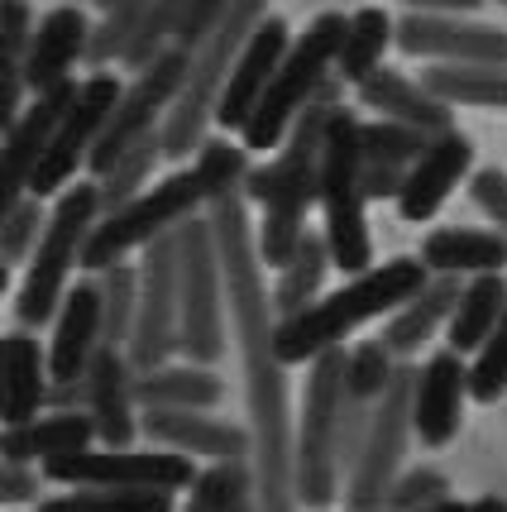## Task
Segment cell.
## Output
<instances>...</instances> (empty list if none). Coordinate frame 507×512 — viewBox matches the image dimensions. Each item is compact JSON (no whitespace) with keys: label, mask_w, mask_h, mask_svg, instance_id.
Wrapping results in <instances>:
<instances>
[{"label":"cell","mask_w":507,"mask_h":512,"mask_svg":"<svg viewBox=\"0 0 507 512\" xmlns=\"http://www.w3.org/2000/svg\"><path fill=\"white\" fill-rule=\"evenodd\" d=\"M154 0H111L106 5V20L91 24V39H87V63L91 67H106V63H120L130 44L139 39V29L149 20Z\"/></svg>","instance_id":"obj_38"},{"label":"cell","mask_w":507,"mask_h":512,"mask_svg":"<svg viewBox=\"0 0 507 512\" xmlns=\"http://www.w3.org/2000/svg\"><path fill=\"white\" fill-rule=\"evenodd\" d=\"M321 211H326V249H331V268L345 273H364L374 264V240H369V221H364V192H359V115L340 111L331 115L326 130V149H321Z\"/></svg>","instance_id":"obj_9"},{"label":"cell","mask_w":507,"mask_h":512,"mask_svg":"<svg viewBox=\"0 0 507 512\" xmlns=\"http://www.w3.org/2000/svg\"><path fill=\"white\" fill-rule=\"evenodd\" d=\"M469 512H507V503L498 498V493H484V498H474V503H469Z\"/></svg>","instance_id":"obj_54"},{"label":"cell","mask_w":507,"mask_h":512,"mask_svg":"<svg viewBox=\"0 0 507 512\" xmlns=\"http://www.w3.org/2000/svg\"><path fill=\"white\" fill-rule=\"evenodd\" d=\"M507 393V302L493 331L484 335V345L474 350V364H469V398L479 402H498Z\"/></svg>","instance_id":"obj_44"},{"label":"cell","mask_w":507,"mask_h":512,"mask_svg":"<svg viewBox=\"0 0 507 512\" xmlns=\"http://www.w3.org/2000/svg\"><path fill=\"white\" fill-rule=\"evenodd\" d=\"M48 407H53V412H77V407H87V374H82V379L48 383Z\"/></svg>","instance_id":"obj_52"},{"label":"cell","mask_w":507,"mask_h":512,"mask_svg":"<svg viewBox=\"0 0 507 512\" xmlns=\"http://www.w3.org/2000/svg\"><path fill=\"white\" fill-rule=\"evenodd\" d=\"M345 24H350L345 15L326 10V15H316V20L307 24V34H297V39L287 44V53L278 58L273 77H268L264 96H259V106H254V115L240 125L244 149L268 154V149L283 144V134L292 130V120L302 115V106L331 82L335 53H340V39H345Z\"/></svg>","instance_id":"obj_5"},{"label":"cell","mask_w":507,"mask_h":512,"mask_svg":"<svg viewBox=\"0 0 507 512\" xmlns=\"http://www.w3.org/2000/svg\"><path fill=\"white\" fill-rule=\"evenodd\" d=\"M507 302L503 273H474L460 288V302L450 312V350L455 355H474L484 345V335L493 331V321Z\"/></svg>","instance_id":"obj_34"},{"label":"cell","mask_w":507,"mask_h":512,"mask_svg":"<svg viewBox=\"0 0 507 512\" xmlns=\"http://www.w3.org/2000/svg\"><path fill=\"white\" fill-rule=\"evenodd\" d=\"M426 278H431V268L417 254H397V259H383L378 268L369 264L364 273H350L345 288L316 297L311 307H302L287 321H273V355L283 364H311L321 350L345 345V335H354L359 326L397 312Z\"/></svg>","instance_id":"obj_3"},{"label":"cell","mask_w":507,"mask_h":512,"mask_svg":"<svg viewBox=\"0 0 507 512\" xmlns=\"http://www.w3.org/2000/svg\"><path fill=\"white\" fill-rule=\"evenodd\" d=\"M177 355V230H163L144 245L139 292H134V326L125 340V359L134 374H149Z\"/></svg>","instance_id":"obj_13"},{"label":"cell","mask_w":507,"mask_h":512,"mask_svg":"<svg viewBox=\"0 0 507 512\" xmlns=\"http://www.w3.org/2000/svg\"><path fill=\"white\" fill-rule=\"evenodd\" d=\"M87 39L91 24L77 5H58L48 10L39 29H29V48H24V87L34 91H53L72 82V67L77 58H87Z\"/></svg>","instance_id":"obj_22"},{"label":"cell","mask_w":507,"mask_h":512,"mask_svg":"<svg viewBox=\"0 0 507 512\" xmlns=\"http://www.w3.org/2000/svg\"><path fill=\"white\" fill-rule=\"evenodd\" d=\"M326 273H331V249H326V235L307 230V235L297 240V249H292V259L278 268V288L268 292L273 316L287 321V316H297L302 307H311V302L321 297Z\"/></svg>","instance_id":"obj_33"},{"label":"cell","mask_w":507,"mask_h":512,"mask_svg":"<svg viewBox=\"0 0 507 512\" xmlns=\"http://www.w3.org/2000/svg\"><path fill=\"white\" fill-rule=\"evenodd\" d=\"M48 407V350L34 335H0V426L34 422Z\"/></svg>","instance_id":"obj_26"},{"label":"cell","mask_w":507,"mask_h":512,"mask_svg":"<svg viewBox=\"0 0 507 512\" xmlns=\"http://www.w3.org/2000/svg\"><path fill=\"white\" fill-rule=\"evenodd\" d=\"M182 72H187V48L173 44L139 67V77H134L130 87H120L111 115H106V125H101V134H96V144H91V154H87L91 173H106L134 139L158 130L163 111L173 106L177 87H182Z\"/></svg>","instance_id":"obj_14"},{"label":"cell","mask_w":507,"mask_h":512,"mask_svg":"<svg viewBox=\"0 0 507 512\" xmlns=\"http://www.w3.org/2000/svg\"><path fill=\"white\" fill-rule=\"evenodd\" d=\"M115 96H120V82H115L111 72H96L87 82H77L67 111L58 115V125L48 134L44 158L34 168V182H29L34 197H53V192H63L67 182L77 178V168L87 163L91 144H96V134H101L106 115H111Z\"/></svg>","instance_id":"obj_15"},{"label":"cell","mask_w":507,"mask_h":512,"mask_svg":"<svg viewBox=\"0 0 507 512\" xmlns=\"http://www.w3.org/2000/svg\"><path fill=\"white\" fill-rule=\"evenodd\" d=\"M96 441L91 412H53V417H34V422L0 426V460H24V465H44L53 455H72Z\"/></svg>","instance_id":"obj_29"},{"label":"cell","mask_w":507,"mask_h":512,"mask_svg":"<svg viewBox=\"0 0 507 512\" xmlns=\"http://www.w3.org/2000/svg\"><path fill=\"white\" fill-rule=\"evenodd\" d=\"M421 512H469V503H460V498H445V503H436V508H421Z\"/></svg>","instance_id":"obj_55"},{"label":"cell","mask_w":507,"mask_h":512,"mask_svg":"<svg viewBox=\"0 0 507 512\" xmlns=\"http://www.w3.org/2000/svg\"><path fill=\"white\" fill-rule=\"evenodd\" d=\"M469 168H474V144L464 139L460 130H445L436 134L421 158L407 168V178H402V192H397V211H402V221H431L436 211L445 206V197L469 178Z\"/></svg>","instance_id":"obj_20"},{"label":"cell","mask_w":507,"mask_h":512,"mask_svg":"<svg viewBox=\"0 0 507 512\" xmlns=\"http://www.w3.org/2000/svg\"><path fill=\"white\" fill-rule=\"evenodd\" d=\"M134 369L125 359V345H96L87 364V412L96 426V441L106 446H130L139 422H134Z\"/></svg>","instance_id":"obj_23"},{"label":"cell","mask_w":507,"mask_h":512,"mask_svg":"<svg viewBox=\"0 0 507 512\" xmlns=\"http://www.w3.org/2000/svg\"><path fill=\"white\" fill-rule=\"evenodd\" d=\"M460 288L464 283L455 273H431L397 312H388V326H383L378 340L393 350V359H412L431 335L441 331L450 312H455V302H460Z\"/></svg>","instance_id":"obj_27"},{"label":"cell","mask_w":507,"mask_h":512,"mask_svg":"<svg viewBox=\"0 0 507 512\" xmlns=\"http://www.w3.org/2000/svg\"><path fill=\"white\" fill-rule=\"evenodd\" d=\"M268 15V0H235L221 15V24L201 39L197 48H187V72H182V87H177L173 106L158 120V144L163 158H187L206 139V125L216 120V101L221 87L230 77V63L244 48L249 29Z\"/></svg>","instance_id":"obj_4"},{"label":"cell","mask_w":507,"mask_h":512,"mask_svg":"<svg viewBox=\"0 0 507 512\" xmlns=\"http://www.w3.org/2000/svg\"><path fill=\"white\" fill-rule=\"evenodd\" d=\"M158 158H163V144H158V130L144 134V139H134L125 154L115 158L106 173H96V192H101V216L115 211V206H125L130 197L144 192V182L154 178Z\"/></svg>","instance_id":"obj_37"},{"label":"cell","mask_w":507,"mask_h":512,"mask_svg":"<svg viewBox=\"0 0 507 512\" xmlns=\"http://www.w3.org/2000/svg\"><path fill=\"white\" fill-rule=\"evenodd\" d=\"M436 134L417 130V125H402V120H359V154L364 158H383V163H397V168H412L421 158V149L431 144Z\"/></svg>","instance_id":"obj_43"},{"label":"cell","mask_w":507,"mask_h":512,"mask_svg":"<svg viewBox=\"0 0 507 512\" xmlns=\"http://www.w3.org/2000/svg\"><path fill=\"white\" fill-rule=\"evenodd\" d=\"M139 426L149 431V441H158V446L182 450V455H206V460L249 455V446H254L244 426L206 417V412H192V407H149Z\"/></svg>","instance_id":"obj_25"},{"label":"cell","mask_w":507,"mask_h":512,"mask_svg":"<svg viewBox=\"0 0 507 512\" xmlns=\"http://www.w3.org/2000/svg\"><path fill=\"white\" fill-rule=\"evenodd\" d=\"M402 178H407V168H397V163H383V158H364L359 154V192L364 201H383L402 192Z\"/></svg>","instance_id":"obj_50"},{"label":"cell","mask_w":507,"mask_h":512,"mask_svg":"<svg viewBox=\"0 0 507 512\" xmlns=\"http://www.w3.org/2000/svg\"><path fill=\"white\" fill-rule=\"evenodd\" d=\"M235 0H192L187 10H182V20H177V29H173V44L177 48H197L216 24H221V15L230 10Z\"/></svg>","instance_id":"obj_49"},{"label":"cell","mask_w":507,"mask_h":512,"mask_svg":"<svg viewBox=\"0 0 507 512\" xmlns=\"http://www.w3.org/2000/svg\"><path fill=\"white\" fill-rule=\"evenodd\" d=\"M393 44V20H388V10H354L350 24H345V39H340V53H335V77L340 82H364L374 67H383V53Z\"/></svg>","instance_id":"obj_36"},{"label":"cell","mask_w":507,"mask_h":512,"mask_svg":"<svg viewBox=\"0 0 507 512\" xmlns=\"http://www.w3.org/2000/svg\"><path fill=\"white\" fill-rule=\"evenodd\" d=\"M412 10H426V15H469V10H479L484 0H407Z\"/></svg>","instance_id":"obj_53"},{"label":"cell","mask_w":507,"mask_h":512,"mask_svg":"<svg viewBox=\"0 0 507 512\" xmlns=\"http://www.w3.org/2000/svg\"><path fill=\"white\" fill-rule=\"evenodd\" d=\"M206 221L221 249L225 312L240 340L244 388H249V469H254V508L302 512L292 484V402H287V364L273 355V302L264 292V264L254 249L249 197L244 187L206 201Z\"/></svg>","instance_id":"obj_1"},{"label":"cell","mask_w":507,"mask_h":512,"mask_svg":"<svg viewBox=\"0 0 507 512\" xmlns=\"http://www.w3.org/2000/svg\"><path fill=\"white\" fill-rule=\"evenodd\" d=\"M39 493V474L24 460H0V503H29Z\"/></svg>","instance_id":"obj_51"},{"label":"cell","mask_w":507,"mask_h":512,"mask_svg":"<svg viewBox=\"0 0 507 512\" xmlns=\"http://www.w3.org/2000/svg\"><path fill=\"white\" fill-rule=\"evenodd\" d=\"M393 44L407 58H431V63H507V29L460 20V15L412 10L407 20L393 24Z\"/></svg>","instance_id":"obj_16"},{"label":"cell","mask_w":507,"mask_h":512,"mask_svg":"<svg viewBox=\"0 0 507 512\" xmlns=\"http://www.w3.org/2000/svg\"><path fill=\"white\" fill-rule=\"evenodd\" d=\"M39 230H44V197H20L5 216H0V259L15 264L24 254H34L39 245Z\"/></svg>","instance_id":"obj_46"},{"label":"cell","mask_w":507,"mask_h":512,"mask_svg":"<svg viewBox=\"0 0 507 512\" xmlns=\"http://www.w3.org/2000/svg\"><path fill=\"white\" fill-rule=\"evenodd\" d=\"M397 359L383 340H359L345 355V393H340V479L350 469L354 450L364 441V431L374 422V407L383 398V388L393 379Z\"/></svg>","instance_id":"obj_21"},{"label":"cell","mask_w":507,"mask_h":512,"mask_svg":"<svg viewBox=\"0 0 507 512\" xmlns=\"http://www.w3.org/2000/svg\"><path fill=\"white\" fill-rule=\"evenodd\" d=\"M201 469L192 455L182 450H130V446H106V450H72V455H53L44 460V479L53 484H72V489H158L177 493L192 489Z\"/></svg>","instance_id":"obj_12"},{"label":"cell","mask_w":507,"mask_h":512,"mask_svg":"<svg viewBox=\"0 0 507 512\" xmlns=\"http://www.w3.org/2000/svg\"><path fill=\"white\" fill-rule=\"evenodd\" d=\"M421 87L445 106L507 111V63H436L421 72Z\"/></svg>","instance_id":"obj_32"},{"label":"cell","mask_w":507,"mask_h":512,"mask_svg":"<svg viewBox=\"0 0 507 512\" xmlns=\"http://www.w3.org/2000/svg\"><path fill=\"white\" fill-rule=\"evenodd\" d=\"M464 398H469V364L455 350L431 355L412 379V431L421 446L441 450L460 436L464 426Z\"/></svg>","instance_id":"obj_18"},{"label":"cell","mask_w":507,"mask_h":512,"mask_svg":"<svg viewBox=\"0 0 507 512\" xmlns=\"http://www.w3.org/2000/svg\"><path fill=\"white\" fill-rule=\"evenodd\" d=\"M359 101L378 111L383 120H402V125H417L426 134H445L455 130V106H445L441 96H431V91L412 82V77H402L393 67H374L364 82H359Z\"/></svg>","instance_id":"obj_28"},{"label":"cell","mask_w":507,"mask_h":512,"mask_svg":"<svg viewBox=\"0 0 507 512\" xmlns=\"http://www.w3.org/2000/svg\"><path fill=\"white\" fill-rule=\"evenodd\" d=\"M134 407H192L211 412L225 398V383L211 374V364H158L149 374H134Z\"/></svg>","instance_id":"obj_31"},{"label":"cell","mask_w":507,"mask_h":512,"mask_svg":"<svg viewBox=\"0 0 507 512\" xmlns=\"http://www.w3.org/2000/svg\"><path fill=\"white\" fill-rule=\"evenodd\" d=\"M503 5H507V0H503Z\"/></svg>","instance_id":"obj_57"},{"label":"cell","mask_w":507,"mask_h":512,"mask_svg":"<svg viewBox=\"0 0 507 512\" xmlns=\"http://www.w3.org/2000/svg\"><path fill=\"white\" fill-rule=\"evenodd\" d=\"M101 345V292L96 283H77L63 292L53 312V345H48V383L82 379Z\"/></svg>","instance_id":"obj_24"},{"label":"cell","mask_w":507,"mask_h":512,"mask_svg":"<svg viewBox=\"0 0 507 512\" xmlns=\"http://www.w3.org/2000/svg\"><path fill=\"white\" fill-rule=\"evenodd\" d=\"M29 0H0V134L24 111V48H29Z\"/></svg>","instance_id":"obj_35"},{"label":"cell","mask_w":507,"mask_h":512,"mask_svg":"<svg viewBox=\"0 0 507 512\" xmlns=\"http://www.w3.org/2000/svg\"><path fill=\"white\" fill-rule=\"evenodd\" d=\"M192 173H197V182H201V197L216 201V197H225V192L244 187V178H249V149H244V144H230V139H201Z\"/></svg>","instance_id":"obj_42"},{"label":"cell","mask_w":507,"mask_h":512,"mask_svg":"<svg viewBox=\"0 0 507 512\" xmlns=\"http://www.w3.org/2000/svg\"><path fill=\"white\" fill-rule=\"evenodd\" d=\"M345 345H331L311 359L302 417L292 436V484L297 503L307 512H321L340 493V393H345Z\"/></svg>","instance_id":"obj_6"},{"label":"cell","mask_w":507,"mask_h":512,"mask_svg":"<svg viewBox=\"0 0 507 512\" xmlns=\"http://www.w3.org/2000/svg\"><path fill=\"white\" fill-rule=\"evenodd\" d=\"M421 264L431 273H455V278H474V273H503L507 268V235L498 230H464V225H445L421 240Z\"/></svg>","instance_id":"obj_30"},{"label":"cell","mask_w":507,"mask_h":512,"mask_svg":"<svg viewBox=\"0 0 507 512\" xmlns=\"http://www.w3.org/2000/svg\"><path fill=\"white\" fill-rule=\"evenodd\" d=\"M201 206H206V197H201V182L192 168L154 182L149 192H139L125 206L96 216V225H91V235H87V249H82V268L101 273V268L120 264L130 249H144L154 235L177 230L187 216H197Z\"/></svg>","instance_id":"obj_10"},{"label":"cell","mask_w":507,"mask_h":512,"mask_svg":"<svg viewBox=\"0 0 507 512\" xmlns=\"http://www.w3.org/2000/svg\"><path fill=\"white\" fill-rule=\"evenodd\" d=\"M77 82H63L53 91H39L34 106H24L15 115V125L0 134V216L15 206L20 197H29V182H34V168L48 149V134L58 125V115L67 111Z\"/></svg>","instance_id":"obj_17"},{"label":"cell","mask_w":507,"mask_h":512,"mask_svg":"<svg viewBox=\"0 0 507 512\" xmlns=\"http://www.w3.org/2000/svg\"><path fill=\"white\" fill-rule=\"evenodd\" d=\"M335 111H340V77H331L302 106V115L292 120V130L278 144V158L244 178V197L264 206V225L254 240L259 264L283 268L297 240L307 235V211L321 197V149H326V130H331Z\"/></svg>","instance_id":"obj_2"},{"label":"cell","mask_w":507,"mask_h":512,"mask_svg":"<svg viewBox=\"0 0 507 512\" xmlns=\"http://www.w3.org/2000/svg\"><path fill=\"white\" fill-rule=\"evenodd\" d=\"M412 379H417V369L397 364L383 398H378L374 422H369L350 469H345V508L350 512L383 508V493L402 469V455H407V441H412Z\"/></svg>","instance_id":"obj_11"},{"label":"cell","mask_w":507,"mask_h":512,"mask_svg":"<svg viewBox=\"0 0 507 512\" xmlns=\"http://www.w3.org/2000/svg\"><path fill=\"white\" fill-rule=\"evenodd\" d=\"M469 197H474V206L493 221V230L507 235V173H498V168H479V173L469 178Z\"/></svg>","instance_id":"obj_48"},{"label":"cell","mask_w":507,"mask_h":512,"mask_svg":"<svg viewBox=\"0 0 507 512\" xmlns=\"http://www.w3.org/2000/svg\"><path fill=\"white\" fill-rule=\"evenodd\" d=\"M39 512H173V493L158 489H77L39 503Z\"/></svg>","instance_id":"obj_40"},{"label":"cell","mask_w":507,"mask_h":512,"mask_svg":"<svg viewBox=\"0 0 507 512\" xmlns=\"http://www.w3.org/2000/svg\"><path fill=\"white\" fill-rule=\"evenodd\" d=\"M450 498V479L436 465H417V469H397V479L383 493V508L378 512H421L436 508Z\"/></svg>","instance_id":"obj_45"},{"label":"cell","mask_w":507,"mask_h":512,"mask_svg":"<svg viewBox=\"0 0 507 512\" xmlns=\"http://www.w3.org/2000/svg\"><path fill=\"white\" fill-rule=\"evenodd\" d=\"M177 350L192 364L225 355V273L206 216L177 225Z\"/></svg>","instance_id":"obj_7"},{"label":"cell","mask_w":507,"mask_h":512,"mask_svg":"<svg viewBox=\"0 0 507 512\" xmlns=\"http://www.w3.org/2000/svg\"><path fill=\"white\" fill-rule=\"evenodd\" d=\"M5 288H10V264L0 259V297H5Z\"/></svg>","instance_id":"obj_56"},{"label":"cell","mask_w":507,"mask_h":512,"mask_svg":"<svg viewBox=\"0 0 507 512\" xmlns=\"http://www.w3.org/2000/svg\"><path fill=\"white\" fill-rule=\"evenodd\" d=\"M96 216H101L96 182H72V187H63L53 216H48L44 230H39V245H34V259H29V273H24L20 302H15V312H20L24 326L53 321L72 268L82 264V249H87V235H91V225H96Z\"/></svg>","instance_id":"obj_8"},{"label":"cell","mask_w":507,"mask_h":512,"mask_svg":"<svg viewBox=\"0 0 507 512\" xmlns=\"http://www.w3.org/2000/svg\"><path fill=\"white\" fill-rule=\"evenodd\" d=\"M244 493H254L249 455H230V460H216L211 469H201L197 484H192V503L182 512H230Z\"/></svg>","instance_id":"obj_39"},{"label":"cell","mask_w":507,"mask_h":512,"mask_svg":"<svg viewBox=\"0 0 507 512\" xmlns=\"http://www.w3.org/2000/svg\"><path fill=\"white\" fill-rule=\"evenodd\" d=\"M101 345H125L134 326V292H139V268L111 264L101 268Z\"/></svg>","instance_id":"obj_41"},{"label":"cell","mask_w":507,"mask_h":512,"mask_svg":"<svg viewBox=\"0 0 507 512\" xmlns=\"http://www.w3.org/2000/svg\"><path fill=\"white\" fill-rule=\"evenodd\" d=\"M192 0H154V10H149V20H144V29H139V39L130 44V53L120 58L125 67H144L154 53H163L168 48V39H173L177 20H182V10H187Z\"/></svg>","instance_id":"obj_47"},{"label":"cell","mask_w":507,"mask_h":512,"mask_svg":"<svg viewBox=\"0 0 507 512\" xmlns=\"http://www.w3.org/2000/svg\"><path fill=\"white\" fill-rule=\"evenodd\" d=\"M287 44H292V34H287V20H278V15H264V20L249 29L244 48L235 53V63H230L221 101H216V125L240 130L244 120L254 115V106H259V96H264V87H268V77H273V67H278V58L287 53Z\"/></svg>","instance_id":"obj_19"}]
</instances>
